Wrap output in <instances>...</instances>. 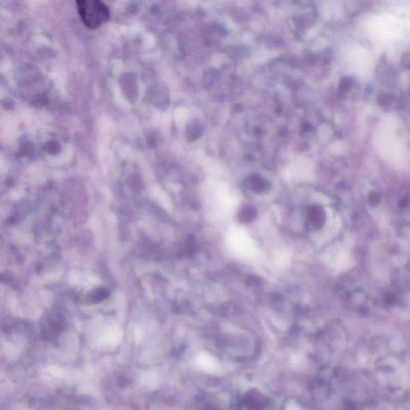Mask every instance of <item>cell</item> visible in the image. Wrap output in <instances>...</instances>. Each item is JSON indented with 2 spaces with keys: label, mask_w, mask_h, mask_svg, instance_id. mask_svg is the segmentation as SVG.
Returning <instances> with one entry per match:
<instances>
[{
  "label": "cell",
  "mask_w": 410,
  "mask_h": 410,
  "mask_svg": "<svg viewBox=\"0 0 410 410\" xmlns=\"http://www.w3.org/2000/svg\"><path fill=\"white\" fill-rule=\"evenodd\" d=\"M76 4L81 19L88 28H98L109 19V8L101 1L80 0Z\"/></svg>",
  "instance_id": "obj_1"
},
{
  "label": "cell",
  "mask_w": 410,
  "mask_h": 410,
  "mask_svg": "<svg viewBox=\"0 0 410 410\" xmlns=\"http://www.w3.org/2000/svg\"><path fill=\"white\" fill-rule=\"evenodd\" d=\"M286 410H301L299 406H297L296 404H291L288 408H287Z\"/></svg>",
  "instance_id": "obj_4"
},
{
  "label": "cell",
  "mask_w": 410,
  "mask_h": 410,
  "mask_svg": "<svg viewBox=\"0 0 410 410\" xmlns=\"http://www.w3.org/2000/svg\"><path fill=\"white\" fill-rule=\"evenodd\" d=\"M196 365L205 373H214L220 370V364L214 357L206 353H201L196 357Z\"/></svg>",
  "instance_id": "obj_2"
},
{
  "label": "cell",
  "mask_w": 410,
  "mask_h": 410,
  "mask_svg": "<svg viewBox=\"0 0 410 410\" xmlns=\"http://www.w3.org/2000/svg\"><path fill=\"white\" fill-rule=\"evenodd\" d=\"M303 362H304V357L303 356H293V358L291 359L292 365L296 366V367H299V366L302 365Z\"/></svg>",
  "instance_id": "obj_3"
}]
</instances>
